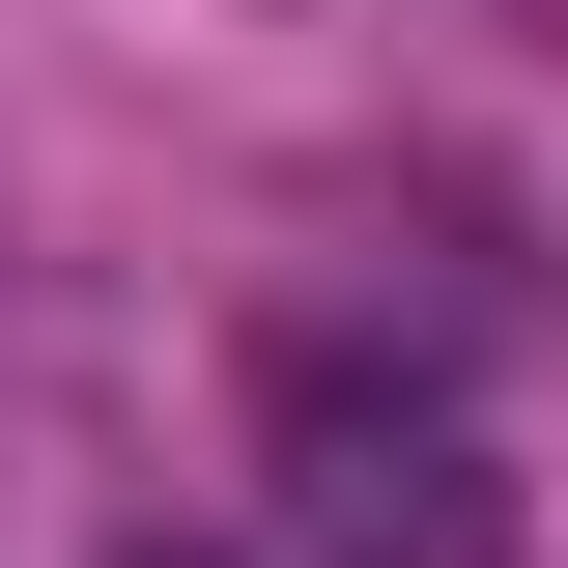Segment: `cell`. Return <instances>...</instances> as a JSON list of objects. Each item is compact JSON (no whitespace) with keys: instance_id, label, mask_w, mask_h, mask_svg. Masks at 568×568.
I'll return each instance as SVG.
<instances>
[{"instance_id":"cell-1","label":"cell","mask_w":568,"mask_h":568,"mask_svg":"<svg viewBox=\"0 0 568 568\" xmlns=\"http://www.w3.org/2000/svg\"><path fill=\"white\" fill-rule=\"evenodd\" d=\"M256 455H284V568H511V455H484L455 369L284 342L256 369Z\"/></svg>"},{"instance_id":"cell-2","label":"cell","mask_w":568,"mask_h":568,"mask_svg":"<svg viewBox=\"0 0 568 568\" xmlns=\"http://www.w3.org/2000/svg\"><path fill=\"white\" fill-rule=\"evenodd\" d=\"M142 568H200V540H142Z\"/></svg>"}]
</instances>
